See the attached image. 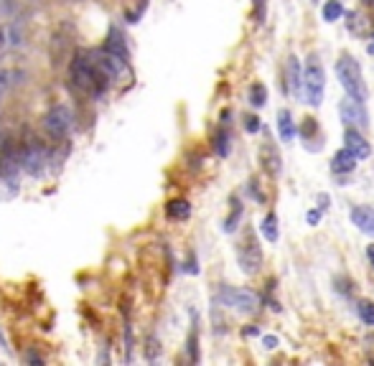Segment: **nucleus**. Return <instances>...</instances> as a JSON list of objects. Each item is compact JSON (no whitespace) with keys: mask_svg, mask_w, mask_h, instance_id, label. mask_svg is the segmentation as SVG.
Segmentation results:
<instances>
[{"mask_svg":"<svg viewBox=\"0 0 374 366\" xmlns=\"http://www.w3.org/2000/svg\"><path fill=\"white\" fill-rule=\"evenodd\" d=\"M20 158H23V171H28L31 176L44 174V166H46L44 140L36 138V135H28L26 140H20Z\"/></svg>","mask_w":374,"mask_h":366,"instance_id":"6","label":"nucleus"},{"mask_svg":"<svg viewBox=\"0 0 374 366\" xmlns=\"http://www.w3.org/2000/svg\"><path fill=\"white\" fill-rule=\"evenodd\" d=\"M356 313H359V318L367 323V326H374V303L372 300H359L356 303Z\"/></svg>","mask_w":374,"mask_h":366,"instance_id":"21","label":"nucleus"},{"mask_svg":"<svg viewBox=\"0 0 374 366\" xmlns=\"http://www.w3.org/2000/svg\"><path fill=\"white\" fill-rule=\"evenodd\" d=\"M254 13H257V23L265 20V0H254Z\"/></svg>","mask_w":374,"mask_h":366,"instance_id":"28","label":"nucleus"},{"mask_svg":"<svg viewBox=\"0 0 374 366\" xmlns=\"http://www.w3.org/2000/svg\"><path fill=\"white\" fill-rule=\"evenodd\" d=\"M237 260H240L242 270H245L247 275H254L257 270H260L262 252H260V247H257V242H254L252 232H247V237H245L242 244L237 247Z\"/></svg>","mask_w":374,"mask_h":366,"instance_id":"9","label":"nucleus"},{"mask_svg":"<svg viewBox=\"0 0 374 366\" xmlns=\"http://www.w3.org/2000/svg\"><path fill=\"white\" fill-rule=\"evenodd\" d=\"M339 117L347 127H367L369 125V115L364 102L354 100V97H344L339 102Z\"/></svg>","mask_w":374,"mask_h":366,"instance_id":"8","label":"nucleus"},{"mask_svg":"<svg viewBox=\"0 0 374 366\" xmlns=\"http://www.w3.org/2000/svg\"><path fill=\"white\" fill-rule=\"evenodd\" d=\"M349 216H352V224H354L359 232L374 237V209L372 207H354Z\"/></svg>","mask_w":374,"mask_h":366,"instance_id":"13","label":"nucleus"},{"mask_svg":"<svg viewBox=\"0 0 374 366\" xmlns=\"http://www.w3.org/2000/svg\"><path fill=\"white\" fill-rule=\"evenodd\" d=\"M69 84L82 97H102L110 87V79L100 72V67L94 64L92 53L77 51L69 61Z\"/></svg>","mask_w":374,"mask_h":366,"instance_id":"1","label":"nucleus"},{"mask_svg":"<svg viewBox=\"0 0 374 366\" xmlns=\"http://www.w3.org/2000/svg\"><path fill=\"white\" fill-rule=\"evenodd\" d=\"M356 163H359V160L344 148V150H339V153L334 155V160H331V171H334V174H349V171H354L356 168Z\"/></svg>","mask_w":374,"mask_h":366,"instance_id":"15","label":"nucleus"},{"mask_svg":"<svg viewBox=\"0 0 374 366\" xmlns=\"http://www.w3.org/2000/svg\"><path fill=\"white\" fill-rule=\"evenodd\" d=\"M369 260H372V265H374V247H369Z\"/></svg>","mask_w":374,"mask_h":366,"instance_id":"30","label":"nucleus"},{"mask_svg":"<svg viewBox=\"0 0 374 366\" xmlns=\"http://www.w3.org/2000/svg\"><path fill=\"white\" fill-rule=\"evenodd\" d=\"M219 300L232 311L240 313H254L260 308V295L247 290V287H232V285H221Z\"/></svg>","mask_w":374,"mask_h":366,"instance_id":"5","label":"nucleus"},{"mask_svg":"<svg viewBox=\"0 0 374 366\" xmlns=\"http://www.w3.org/2000/svg\"><path fill=\"white\" fill-rule=\"evenodd\" d=\"M23 171V158H20V143L13 138L3 140L0 145V178L8 183H15V178Z\"/></svg>","mask_w":374,"mask_h":366,"instance_id":"7","label":"nucleus"},{"mask_svg":"<svg viewBox=\"0 0 374 366\" xmlns=\"http://www.w3.org/2000/svg\"><path fill=\"white\" fill-rule=\"evenodd\" d=\"M285 77H288V92L293 97H301L303 94V74H301V61L290 56L285 64Z\"/></svg>","mask_w":374,"mask_h":366,"instance_id":"12","label":"nucleus"},{"mask_svg":"<svg viewBox=\"0 0 374 366\" xmlns=\"http://www.w3.org/2000/svg\"><path fill=\"white\" fill-rule=\"evenodd\" d=\"M265 102H267V89H265V84L254 81L252 87H250V105H252V107H262Z\"/></svg>","mask_w":374,"mask_h":366,"instance_id":"20","label":"nucleus"},{"mask_svg":"<svg viewBox=\"0 0 374 366\" xmlns=\"http://www.w3.org/2000/svg\"><path fill=\"white\" fill-rule=\"evenodd\" d=\"M214 150H217V155H229V133L221 127L219 133H217V138H214Z\"/></svg>","mask_w":374,"mask_h":366,"instance_id":"22","label":"nucleus"},{"mask_svg":"<svg viewBox=\"0 0 374 366\" xmlns=\"http://www.w3.org/2000/svg\"><path fill=\"white\" fill-rule=\"evenodd\" d=\"M260 117H254V115H247V117H245V130H247V133H257V130H260Z\"/></svg>","mask_w":374,"mask_h":366,"instance_id":"25","label":"nucleus"},{"mask_svg":"<svg viewBox=\"0 0 374 366\" xmlns=\"http://www.w3.org/2000/svg\"><path fill=\"white\" fill-rule=\"evenodd\" d=\"M321 216H323V209H311V211L306 214V221L311 224V227H318Z\"/></svg>","mask_w":374,"mask_h":366,"instance_id":"27","label":"nucleus"},{"mask_svg":"<svg viewBox=\"0 0 374 366\" xmlns=\"http://www.w3.org/2000/svg\"><path fill=\"white\" fill-rule=\"evenodd\" d=\"M260 160L262 166H265V171L270 176H278L280 174V155H278V150H275V145L267 140L265 145L260 148Z\"/></svg>","mask_w":374,"mask_h":366,"instance_id":"14","label":"nucleus"},{"mask_svg":"<svg viewBox=\"0 0 374 366\" xmlns=\"http://www.w3.org/2000/svg\"><path fill=\"white\" fill-rule=\"evenodd\" d=\"M323 89H326V72L321 67L318 56H308L306 72H303V94L311 107H318L323 102Z\"/></svg>","mask_w":374,"mask_h":366,"instance_id":"3","label":"nucleus"},{"mask_svg":"<svg viewBox=\"0 0 374 366\" xmlns=\"http://www.w3.org/2000/svg\"><path fill=\"white\" fill-rule=\"evenodd\" d=\"M314 133H316V120H314V117H308V120H303V125H301V135H303V138L308 140Z\"/></svg>","mask_w":374,"mask_h":366,"instance_id":"26","label":"nucleus"},{"mask_svg":"<svg viewBox=\"0 0 374 366\" xmlns=\"http://www.w3.org/2000/svg\"><path fill=\"white\" fill-rule=\"evenodd\" d=\"M344 143H347V150L354 155L356 160H364L372 155V145L367 143V138L356 130V127H347V133H344Z\"/></svg>","mask_w":374,"mask_h":366,"instance_id":"10","label":"nucleus"},{"mask_svg":"<svg viewBox=\"0 0 374 366\" xmlns=\"http://www.w3.org/2000/svg\"><path fill=\"white\" fill-rule=\"evenodd\" d=\"M262 344H265V348H275V346H278V339H275V336H265V339H262Z\"/></svg>","mask_w":374,"mask_h":366,"instance_id":"29","label":"nucleus"},{"mask_svg":"<svg viewBox=\"0 0 374 366\" xmlns=\"http://www.w3.org/2000/svg\"><path fill=\"white\" fill-rule=\"evenodd\" d=\"M74 127V115L67 105H53L44 115V130L51 140H67Z\"/></svg>","mask_w":374,"mask_h":366,"instance_id":"4","label":"nucleus"},{"mask_svg":"<svg viewBox=\"0 0 374 366\" xmlns=\"http://www.w3.org/2000/svg\"><path fill=\"white\" fill-rule=\"evenodd\" d=\"M240 216H242V204H240V201H232V214H229V219L224 221V232H234V227H237Z\"/></svg>","mask_w":374,"mask_h":366,"instance_id":"23","label":"nucleus"},{"mask_svg":"<svg viewBox=\"0 0 374 366\" xmlns=\"http://www.w3.org/2000/svg\"><path fill=\"white\" fill-rule=\"evenodd\" d=\"M166 214L171 216V219H188V214H191V204H188L186 199H174L166 207Z\"/></svg>","mask_w":374,"mask_h":366,"instance_id":"18","label":"nucleus"},{"mask_svg":"<svg viewBox=\"0 0 374 366\" xmlns=\"http://www.w3.org/2000/svg\"><path fill=\"white\" fill-rule=\"evenodd\" d=\"M260 229H262V234H265L267 242H278V237H280V229H278V214L275 211L267 214L265 219H262Z\"/></svg>","mask_w":374,"mask_h":366,"instance_id":"17","label":"nucleus"},{"mask_svg":"<svg viewBox=\"0 0 374 366\" xmlns=\"http://www.w3.org/2000/svg\"><path fill=\"white\" fill-rule=\"evenodd\" d=\"M188 356H191V361H199V333H196V328L188 336Z\"/></svg>","mask_w":374,"mask_h":366,"instance_id":"24","label":"nucleus"},{"mask_svg":"<svg viewBox=\"0 0 374 366\" xmlns=\"http://www.w3.org/2000/svg\"><path fill=\"white\" fill-rule=\"evenodd\" d=\"M105 51L110 53V56H115L117 61H122V64H127V59H130V51H127V44H125V36H122L120 28H110V34H107V41H105Z\"/></svg>","mask_w":374,"mask_h":366,"instance_id":"11","label":"nucleus"},{"mask_svg":"<svg viewBox=\"0 0 374 366\" xmlns=\"http://www.w3.org/2000/svg\"><path fill=\"white\" fill-rule=\"evenodd\" d=\"M344 15V6H341V0H326V6H323V20L328 23H334Z\"/></svg>","mask_w":374,"mask_h":366,"instance_id":"19","label":"nucleus"},{"mask_svg":"<svg viewBox=\"0 0 374 366\" xmlns=\"http://www.w3.org/2000/svg\"><path fill=\"white\" fill-rule=\"evenodd\" d=\"M336 77H339L341 87L347 89L349 97H354L359 102H367L369 89L364 84V74H361L359 64L349 53H341L339 61H336Z\"/></svg>","mask_w":374,"mask_h":366,"instance_id":"2","label":"nucleus"},{"mask_svg":"<svg viewBox=\"0 0 374 366\" xmlns=\"http://www.w3.org/2000/svg\"><path fill=\"white\" fill-rule=\"evenodd\" d=\"M367 51H369V53H374V36H372V44H369V46H367Z\"/></svg>","mask_w":374,"mask_h":366,"instance_id":"31","label":"nucleus"},{"mask_svg":"<svg viewBox=\"0 0 374 366\" xmlns=\"http://www.w3.org/2000/svg\"><path fill=\"white\" fill-rule=\"evenodd\" d=\"M278 130H280V138L285 140V143H290V140L295 138V122H293L290 110H280V112H278Z\"/></svg>","mask_w":374,"mask_h":366,"instance_id":"16","label":"nucleus"}]
</instances>
